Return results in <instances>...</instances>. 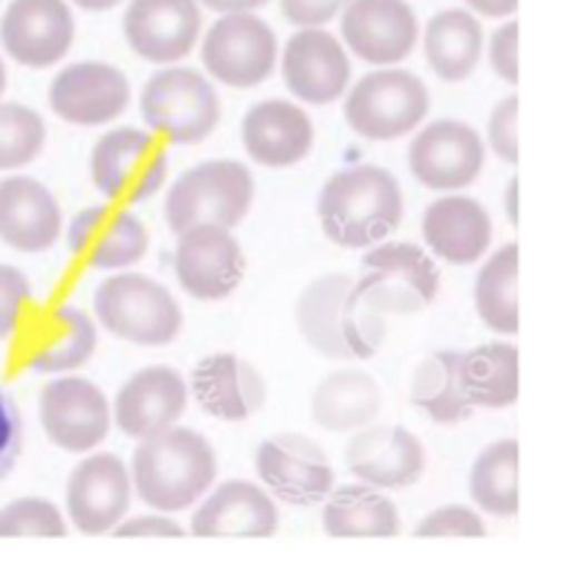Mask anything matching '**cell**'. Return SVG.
Wrapping results in <instances>:
<instances>
[{
  "mask_svg": "<svg viewBox=\"0 0 564 570\" xmlns=\"http://www.w3.org/2000/svg\"><path fill=\"white\" fill-rule=\"evenodd\" d=\"M296 322L310 351L336 362L370 360L388 336L383 313L370 311L356 293L354 275L345 273L321 275L307 284L298 296Z\"/></svg>",
  "mask_w": 564,
  "mask_h": 570,
  "instance_id": "cell-1",
  "label": "cell"
},
{
  "mask_svg": "<svg viewBox=\"0 0 564 570\" xmlns=\"http://www.w3.org/2000/svg\"><path fill=\"white\" fill-rule=\"evenodd\" d=\"M217 461L211 443L195 429L168 426L142 438L130 461V484L159 513H180L195 507L215 484Z\"/></svg>",
  "mask_w": 564,
  "mask_h": 570,
  "instance_id": "cell-2",
  "label": "cell"
},
{
  "mask_svg": "<svg viewBox=\"0 0 564 570\" xmlns=\"http://www.w3.org/2000/svg\"><path fill=\"white\" fill-rule=\"evenodd\" d=\"M327 238L345 249H365L385 240L403 224V188L379 166L336 171L316 203Z\"/></svg>",
  "mask_w": 564,
  "mask_h": 570,
  "instance_id": "cell-3",
  "label": "cell"
},
{
  "mask_svg": "<svg viewBox=\"0 0 564 570\" xmlns=\"http://www.w3.org/2000/svg\"><path fill=\"white\" fill-rule=\"evenodd\" d=\"M93 311L105 331L139 347L171 345L182 331V311L171 289L139 273L105 278L93 293Z\"/></svg>",
  "mask_w": 564,
  "mask_h": 570,
  "instance_id": "cell-4",
  "label": "cell"
},
{
  "mask_svg": "<svg viewBox=\"0 0 564 570\" xmlns=\"http://www.w3.org/2000/svg\"><path fill=\"white\" fill-rule=\"evenodd\" d=\"M255 180L249 168L235 159H211L177 177L166 197V220L171 232L191 226H238L253 209Z\"/></svg>",
  "mask_w": 564,
  "mask_h": 570,
  "instance_id": "cell-5",
  "label": "cell"
},
{
  "mask_svg": "<svg viewBox=\"0 0 564 570\" xmlns=\"http://www.w3.org/2000/svg\"><path fill=\"white\" fill-rule=\"evenodd\" d=\"M139 110L145 125L171 145H197L220 122V96L202 72L166 67L145 81Z\"/></svg>",
  "mask_w": 564,
  "mask_h": 570,
  "instance_id": "cell-6",
  "label": "cell"
},
{
  "mask_svg": "<svg viewBox=\"0 0 564 570\" xmlns=\"http://www.w3.org/2000/svg\"><path fill=\"white\" fill-rule=\"evenodd\" d=\"M432 96L419 76L399 67H383L362 76L345 99L347 125L365 139L390 142L408 137L428 116Z\"/></svg>",
  "mask_w": 564,
  "mask_h": 570,
  "instance_id": "cell-7",
  "label": "cell"
},
{
  "mask_svg": "<svg viewBox=\"0 0 564 570\" xmlns=\"http://www.w3.org/2000/svg\"><path fill=\"white\" fill-rule=\"evenodd\" d=\"M362 269L365 273L356 278V293L383 316H414L441 293V273L414 244H374Z\"/></svg>",
  "mask_w": 564,
  "mask_h": 570,
  "instance_id": "cell-8",
  "label": "cell"
},
{
  "mask_svg": "<svg viewBox=\"0 0 564 570\" xmlns=\"http://www.w3.org/2000/svg\"><path fill=\"white\" fill-rule=\"evenodd\" d=\"M90 177L116 206H133L166 186L168 154L157 137L137 128H116L93 145Z\"/></svg>",
  "mask_w": 564,
  "mask_h": 570,
  "instance_id": "cell-9",
  "label": "cell"
},
{
  "mask_svg": "<svg viewBox=\"0 0 564 570\" xmlns=\"http://www.w3.org/2000/svg\"><path fill=\"white\" fill-rule=\"evenodd\" d=\"M202 67L211 79L235 90H249L269 79L278 65V41L264 18L229 12L217 18L202 38Z\"/></svg>",
  "mask_w": 564,
  "mask_h": 570,
  "instance_id": "cell-10",
  "label": "cell"
},
{
  "mask_svg": "<svg viewBox=\"0 0 564 570\" xmlns=\"http://www.w3.org/2000/svg\"><path fill=\"white\" fill-rule=\"evenodd\" d=\"M255 472L275 499L289 507H313L333 490V463L313 438L281 432L255 452Z\"/></svg>",
  "mask_w": 564,
  "mask_h": 570,
  "instance_id": "cell-11",
  "label": "cell"
},
{
  "mask_svg": "<svg viewBox=\"0 0 564 570\" xmlns=\"http://www.w3.org/2000/svg\"><path fill=\"white\" fill-rule=\"evenodd\" d=\"M486 163L484 139L472 125L457 119H437L426 125L408 148V168L414 180L434 191H457L481 177Z\"/></svg>",
  "mask_w": 564,
  "mask_h": 570,
  "instance_id": "cell-12",
  "label": "cell"
},
{
  "mask_svg": "<svg viewBox=\"0 0 564 570\" xmlns=\"http://www.w3.org/2000/svg\"><path fill=\"white\" fill-rule=\"evenodd\" d=\"M174 269L188 296L197 302H220L229 298L244 282V249L226 226H191L180 232Z\"/></svg>",
  "mask_w": 564,
  "mask_h": 570,
  "instance_id": "cell-13",
  "label": "cell"
},
{
  "mask_svg": "<svg viewBox=\"0 0 564 570\" xmlns=\"http://www.w3.org/2000/svg\"><path fill=\"white\" fill-rule=\"evenodd\" d=\"M113 423L108 397L85 376H58L41 391V426L52 443L85 455L105 443Z\"/></svg>",
  "mask_w": 564,
  "mask_h": 570,
  "instance_id": "cell-14",
  "label": "cell"
},
{
  "mask_svg": "<svg viewBox=\"0 0 564 570\" xmlns=\"http://www.w3.org/2000/svg\"><path fill=\"white\" fill-rule=\"evenodd\" d=\"M76 18L67 0H12L0 18V43L21 67L47 70L70 52Z\"/></svg>",
  "mask_w": 564,
  "mask_h": 570,
  "instance_id": "cell-15",
  "label": "cell"
},
{
  "mask_svg": "<svg viewBox=\"0 0 564 570\" xmlns=\"http://www.w3.org/2000/svg\"><path fill=\"white\" fill-rule=\"evenodd\" d=\"M342 41L365 65H399L419 41L417 14L408 0H350L342 9Z\"/></svg>",
  "mask_w": 564,
  "mask_h": 570,
  "instance_id": "cell-16",
  "label": "cell"
},
{
  "mask_svg": "<svg viewBox=\"0 0 564 570\" xmlns=\"http://www.w3.org/2000/svg\"><path fill=\"white\" fill-rule=\"evenodd\" d=\"M130 472L122 458L99 452L90 455L67 478V513L72 528L85 535H105L128 515Z\"/></svg>",
  "mask_w": 564,
  "mask_h": 570,
  "instance_id": "cell-17",
  "label": "cell"
},
{
  "mask_svg": "<svg viewBox=\"0 0 564 570\" xmlns=\"http://www.w3.org/2000/svg\"><path fill=\"white\" fill-rule=\"evenodd\" d=\"M202 14L197 0H130L125 41L151 65H177L200 41Z\"/></svg>",
  "mask_w": 564,
  "mask_h": 570,
  "instance_id": "cell-18",
  "label": "cell"
},
{
  "mask_svg": "<svg viewBox=\"0 0 564 570\" xmlns=\"http://www.w3.org/2000/svg\"><path fill=\"white\" fill-rule=\"evenodd\" d=\"M50 108L70 125H108L130 105V85L119 67L105 61H81L58 72L50 81Z\"/></svg>",
  "mask_w": 564,
  "mask_h": 570,
  "instance_id": "cell-19",
  "label": "cell"
},
{
  "mask_svg": "<svg viewBox=\"0 0 564 570\" xmlns=\"http://www.w3.org/2000/svg\"><path fill=\"white\" fill-rule=\"evenodd\" d=\"M345 466L362 484L405 490L426 472V449L403 426H362L345 446Z\"/></svg>",
  "mask_w": 564,
  "mask_h": 570,
  "instance_id": "cell-20",
  "label": "cell"
},
{
  "mask_svg": "<svg viewBox=\"0 0 564 570\" xmlns=\"http://www.w3.org/2000/svg\"><path fill=\"white\" fill-rule=\"evenodd\" d=\"M287 90L307 105H330L350 85V58L342 41L321 27H301L281 52Z\"/></svg>",
  "mask_w": 564,
  "mask_h": 570,
  "instance_id": "cell-21",
  "label": "cell"
},
{
  "mask_svg": "<svg viewBox=\"0 0 564 570\" xmlns=\"http://www.w3.org/2000/svg\"><path fill=\"white\" fill-rule=\"evenodd\" d=\"M67 244L87 267L125 269L148 253V229L122 206H87L72 217Z\"/></svg>",
  "mask_w": 564,
  "mask_h": 570,
  "instance_id": "cell-22",
  "label": "cell"
},
{
  "mask_svg": "<svg viewBox=\"0 0 564 570\" xmlns=\"http://www.w3.org/2000/svg\"><path fill=\"white\" fill-rule=\"evenodd\" d=\"M188 405V385L180 371L168 365H151L130 376L119 389L110 409L116 426L128 438H151L162 429L174 426Z\"/></svg>",
  "mask_w": 564,
  "mask_h": 570,
  "instance_id": "cell-23",
  "label": "cell"
},
{
  "mask_svg": "<svg viewBox=\"0 0 564 570\" xmlns=\"http://www.w3.org/2000/svg\"><path fill=\"white\" fill-rule=\"evenodd\" d=\"M188 389L202 412L226 423L249 420L267 403V380L238 354H211L197 362Z\"/></svg>",
  "mask_w": 564,
  "mask_h": 570,
  "instance_id": "cell-24",
  "label": "cell"
},
{
  "mask_svg": "<svg viewBox=\"0 0 564 570\" xmlns=\"http://www.w3.org/2000/svg\"><path fill=\"white\" fill-rule=\"evenodd\" d=\"M246 154L269 168H287L301 163L313 148L316 130L310 116L287 99L258 101L246 110L240 122Z\"/></svg>",
  "mask_w": 564,
  "mask_h": 570,
  "instance_id": "cell-25",
  "label": "cell"
},
{
  "mask_svg": "<svg viewBox=\"0 0 564 570\" xmlns=\"http://www.w3.org/2000/svg\"><path fill=\"white\" fill-rule=\"evenodd\" d=\"M278 533V507L249 481H224L191 515V535L202 539H269Z\"/></svg>",
  "mask_w": 564,
  "mask_h": 570,
  "instance_id": "cell-26",
  "label": "cell"
},
{
  "mask_svg": "<svg viewBox=\"0 0 564 570\" xmlns=\"http://www.w3.org/2000/svg\"><path fill=\"white\" fill-rule=\"evenodd\" d=\"M61 235V206L32 177L0 180V240L18 253H43Z\"/></svg>",
  "mask_w": 564,
  "mask_h": 570,
  "instance_id": "cell-27",
  "label": "cell"
},
{
  "mask_svg": "<svg viewBox=\"0 0 564 570\" xmlns=\"http://www.w3.org/2000/svg\"><path fill=\"white\" fill-rule=\"evenodd\" d=\"M423 240L437 258L469 267L484 258L492 244L489 212L472 197L446 195L423 212Z\"/></svg>",
  "mask_w": 564,
  "mask_h": 570,
  "instance_id": "cell-28",
  "label": "cell"
},
{
  "mask_svg": "<svg viewBox=\"0 0 564 570\" xmlns=\"http://www.w3.org/2000/svg\"><path fill=\"white\" fill-rule=\"evenodd\" d=\"M93 318L79 307H52L32 322L27 333V368L38 374H65L81 368L96 354Z\"/></svg>",
  "mask_w": 564,
  "mask_h": 570,
  "instance_id": "cell-29",
  "label": "cell"
},
{
  "mask_svg": "<svg viewBox=\"0 0 564 570\" xmlns=\"http://www.w3.org/2000/svg\"><path fill=\"white\" fill-rule=\"evenodd\" d=\"M383 412V389L368 371L339 368L316 385L310 414L325 432H356Z\"/></svg>",
  "mask_w": 564,
  "mask_h": 570,
  "instance_id": "cell-30",
  "label": "cell"
},
{
  "mask_svg": "<svg viewBox=\"0 0 564 570\" xmlns=\"http://www.w3.org/2000/svg\"><path fill=\"white\" fill-rule=\"evenodd\" d=\"M321 528L333 539H390L403 524L385 492L370 484H347L325 495Z\"/></svg>",
  "mask_w": 564,
  "mask_h": 570,
  "instance_id": "cell-31",
  "label": "cell"
},
{
  "mask_svg": "<svg viewBox=\"0 0 564 570\" xmlns=\"http://www.w3.org/2000/svg\"><path fill=\"white\" fill-rule=\"evenodd\" d=\"M423 52L443 81H463L475 72L484 52V29L469 9H443L426 23Z\"/></svg>",
  "mask_w": 564,
  "mask_h": 570,
  "instance_id": "cell-32",
  "label": "cell"
},
{
  "mask_svg": "<svg viewBox=\"0 0 564 570\" xmlns=\"http://www.w3.org/2000/svg\"><path fill=\"white\" fill-rule=\"evenodd\" d=\"M461 389L472 409H506L518 400V347L489 342L461 354Z\"/></svg>",
  "mask_w": 564,
  "mask_h": 570,
  "instance_id": "cell-33",
  "label": "cell"
},
{
  "mask_svg": "<svg viewBox=\"0 0 564 570\" xmlns=\"http://www.w3.org/2000/svg\"><path fill=\"white\" fill-rule=\"evenodd\" d=\"M412 403L437 426H455L472 414L461 389V354L437 351L419 362L412 376Z\"/></svg>",
  "mask_w": 564,
  "mask_h": 570,
  "instance_id": "cell-34",
  "label": "cell"
},
{
  "mask_svg": "<svg viewBox=\"0 0 564 570\" xmlns=\"http://www.w3.org/2000/svg\"><path fill=\"white\" fill-rule=\"evenodd\" d=\"M477 318L501 336L518 333V244L492 253L475 282Z\"/></svg>",
  "mask_w": 564,
  "mask_h": 570,
  "instance_id": "cell-35",
  "label": "cell"
},
{
  "mask_svg": "<svg viewBox=\"0 0 564 570\" xmlns=\"http://www.w3.org/2000/svg\"><path fill=\"white\" fill-rule=\"evenodd\" d=\"M469 495L484 513L498 519L518 515V441H495L475 458Z\"/></svg>",
  "mask_w": 564,
  "mask_h": 570,
  "instance_id": "cell-36",
  "label": "cell"
},
{
  "mask_svg": "<svg viewBox=\"0 0 564 570\" xmlns=\"http://www.w3.org/2000/svg\"><path fill=\"white\" fill-rule=\"evenodd\" d=\"M47 142V125L38 110L18 105V101H0V171L29 166Z\"/></svg>",
  "mask_w": 564,
  "mask_h": 570,
  "instance_id": "cell-37",
  "label": "cell"
},
{
  "mask_svg": "<svg viewBox=\"0 0 564 570\" xmlns=\"http://www.w3.org/2000/svg\"><path fill=\"white\" fill-rule=\"evenodd\" d=\"M0 535H7V539H14V535L65 539L67 524L61 510L52 501L27 495V499L12 501L0 510Z\"/></svg>",
  "mask_w": 564,
  "mask_h": 570,
  "instance_id": "cell-38",
  "label": "cell"
},
{
  "mask_svg": "<svg viewBox=\"0 0 564 570\" xmlns=\"http://www.w3.org/2000/svg\"><path fill=\"white\" fill-rule=\"evenodd\" d=\"M417 539H446V535H466V539H481L486 535L484 519L469 510V507L448 504L428 513L426 519H419V524L414 528Z\"/></svg>",
  "mask_w": 564,
  "mask_h": 570,
  "instance_id": "cell-39",
  "label": "cell"
},
{
  "mask_svg": "<svg viewBox=\"0 0 564 570\" xmlns=\"http://www.w3.org/2000/svg\"><path fill=\"white\" fill-rule=\"evenodd\" d=\"M486 139L501 163H518V96H506L492 108Z\"/></svg>",
  "mask_w": 564,
  "mask_h": 570,
  "instance_id": "cell-40",
  "label": "cell"
},
{
  "mask_svg": "<svg viewBox=\"0 0 564 570\" xmlns=\"http://www.w3.org/2000/svg\"><path fill=\"white\" fill-rule=\"evenodd\" d=\"M29 304V282L21 269L0 264V340L14 331Z\"/></svg>",
  "mask_w": 564,
  "mask_h": 570,
  "instance_id": "cell-41",
  "label": "cell"
},
{
  "mask_svg": "<svg viewBox=\"0 0 564 570\" xmlns=\"http://www.w3.org/2000/svg\"><path fill=\"white\" fill-rule=\"evenodd\" d=\"M23 449V420L21 409L0 389V481L14 470Z\"/></svg>",
  "mask_w": 564,
  "mask_h": 570,
  "instance_id": "cell-42",
  "label": "cell"
},
{
  "mask_svg": "<svg viewBox=\"0 0 564 570\" xmlns=\"http://www.w3.org/2000/svg\"><path fill=\"white\" fill-rule=\"evenodd\" d=\"M492 72L506 85H518V23H501L489 38Z\"/></svg>",
  "mask_w": 564,
  "mask_h": 570,
  "instance_id": "cell-43",
  "label": "cell"
},
{
  "mask_svg": "<svg viewBox=\"0 0 564 570\" xmlns=\"http://www.w3.org/2000/svg\"><path fill=\"white\" fill-rule=\"evenodd\" d=\"M350 0H281L284 21L293 27H325Z\"/></svg>",
  "mask_w": 564,
  "mask_h": 570,
  "instance_id": "cell-44",
  "label": "cell"
},
{
  "mask_svg": "<svg viewBox=\"0 0 564 570\" xmlns=\"http://www.w3.org/2000/svg\"><path fill=\"white\" fill-rule=\"evenodd\" d=\"M110 533L116 539H180L186 530L168 515H133V519H122Z\"/></svg>",
  "mask_w": 564,
  "mask_h": 570,
  "instance_id": "cell-45",
  "label": "cell"
},
{
  "mask_svg": "<svg viewBox=\"0 0 564 570\" xmlns=\"http://www.w3.org/2000/svg\"><path fill=\"white\" fill-rule=\"evenodd\" d=\"M463 3L481 18H509L518 9V0H463Z\"/></svg>",
  "mask_w": 564,
  "mask_h": 570,
  "instance_id": "cell-46",
  "label": "cell"
},
{
  "mask_svg": "<svg viewBox=\"0 0 564 570\" xmlns=\"http://www.w3.org/2000/svg\"><path fill=\"white\" fill-rule=\"evenodd\" d=\"M197 3H202V7L211 9V12L229 14V12H255V9L269 3V0H197Z\"/></svg>",
  "mask_w": 564,
  "mask_h": 570,
  "instance_id": "cell-47",
  "label": "cell"
},
{
  "mask_svg": "<svg viewBox=\"0 0 564 570\" xmlns=\"http://www.w3.org/2000/svg\"><path fill=\"white\" fill-rule=\"evenodd\" d=\"M504 209H506V220L513 226H518V177H509L504 191Z\"/></svg>",
  "mask_w": 564,
  "mask_h": 570,
  "instance_id": "cell-48",
  "label": "cell"
},
{
  "mask_svg": "<svg viewBox=\"0 0 564 570\" xmlns=\"http://www.w3.org/2000/svg\"><path fill=\"white\" fill-rule=\"evenodd\" d=\"M76 7L87 9V12H108V9L119 7L122 0H72Z\"/></svg>",
  "mask_w": 564,
  "mask_h": 570,
  "instance_id": "cell-49",
  "label": "cell"
},
{
  "mask_svg": "<svg viewBox=\"0 0 564 570\" xmlns=\"http://www.w3.org/2000/svg\"><path fill=\"white\" fill-rule=\"evenodd\" d=\"M7 90V67H3V58H0V96Z\"/></svg>",
  "mask_w": 564,
  "mask_h": 570,
  "instance_id": "cell-50",
  "label": "cell"
}]
</instances>
